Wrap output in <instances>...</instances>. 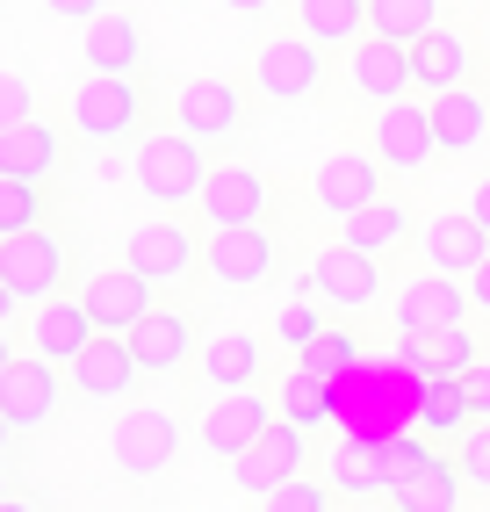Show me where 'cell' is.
<instances>
[{"mask_svg":"<svg viewBox=\"0 0 490 512\" xmlns=\"http://www.w3.org/2000/svg\"><path fill=\"white\" fill-rule=\"evenodd\" d=\"M483 65H490V22H483Z\"/></svg>","mask_w":490,"mask_h":512,"instance_id":"c3c4849f","label":"cell"},{"mask_svg":"<svg viewBox=\"0 0 490 512\" xmlns=\"http://www.w3.org/2000/svg\"><path fill=\"white\" fill-rule=\"evenodd\" d=\"M325 311H332V303L318 296V282H310V275H303V289H296V296L282 303V311H274V339H282V347H289V354H303V347H310V339H318V332H325Z\"/></svg>","mask_w":490,"mask_h":512,"instance_id":"d590c367","label":"cell"},{"mask_svg":"<svg viewBox=\"0 0 490 512\" xmlns=\"http://www.w3.org/2000/svg\"><path fill=\"white\" fill-rule=\"evenodd\" d=\"M80 296H87V311H94L101 332H130V325L159 303V282L137 275V267L123 260V267H94V275L80 282Z\"/></svg>","mask_w":490,"mask_h":512,"instance_id":"d4e9b609","label":"cell"},{"mask_svg":"<svg viewBox=\"0 0 490 512\" xmlns=\"http://www.w3.org/2000/svg\"><path fill=\"white\" fill-rule=\"evenodd\" d=\"M426 354H433V375H469V368L483 361V339H476L469 325H447V332L426 339Z\"/></svg>","mask_w":490,"mask_h":512,"instance_id":"f35d334b","label":"cell"},{"mask_svg":"<svg viewBox=\"0 0 490 512\" xmlns=\"http://www.w3.org/2000/svg\"><path fill=\"white\" fill-rule=\"evenodd\" d=\"M447 22V0H368V37L390 44H418Z\"/></svg>","mask_w":490,"mask_h":512,"instance_id":"836d02e7","label":"cell"},{"mask_svg":"<svg viewBox=\"0 0 490 512\" xmlns=\"http://www.w3.org/2000/svg\"><path fill=\"white\" fill-rule=\"evenodd\" d=\"M65 166V138H58V123L44 116H22V123H0V174H58Z\"/></svg>","mask_w":490,"mask_h":512,"instance_id":"f1b7e54d","label":"cell"},{"mask_svg":"<svg viewBox=\"0 0 490 512\" xmlns=\"http://www.w3.org/2000/svg\"><path fill=\"white\" fill-rule=\"evenodd\" d=\"M195 217L209 231H217V224H267L274 217V188H267L260 166L217 159V166H209V181H202V195H195Z\"/></svg>","mask_w":490,"mask_h":512,"instance_id":"d6986e66","label":"cell"},{"mask_svg":"<svg viewBox=\"0 0 490 512\" xmlns=\"http://www.w3.org/2000/svg\"><path fill=\"white\" fill-rule=\"evenodd\" d=\"M65 397H73V375L58 361L29 354V347H8V361H0V426L37 433V426H51L65 412Z\"/></svg>","mask_w":490,"mask_h":512,"instance_id":"5b68a950","label":"cell"},{"mask_svg":"<svg viewBox=\"0 0 490 512\" xmlns=\"http://www.w3.org/2000/svg\"><path fill=\"white\" fill-rule=\"evenodd\" d=\"M181 462V419L173 404H130L109 426V469L130 476V484H152L159 469Z\"/></svg>","mask_w":490,"mask_h":512,"instance_id":"9c48e42d","label":"cell"},{"mask_svg":"<svg viewBox=\"0 0 490 512\" xmlns=\"http://www.w3.org/2000/svg\"><path fill=\"white\" fill-rule=\"evenodd\" d=\"M332 73V51L318 37H303V29H289V37H267L253 51V65H245V80H253V94L267 101V109H296V101H318Z\"/></svg>","mask_w":490,"mask_h":512,"instance_id":"277c9868","label":"cell"},{"mask_svg":"<svg viewBox=\"0 0 490 512\" xmlns=\"http://www.w3.org/2000/svg\"><path fill=\"white\" fill-rule=\"evenodd\" d=\"M195 375H202V390H245V383H260V375H267L260 332H245V325L209 332L202 354H195Z\"/></svg>","mask_w":490,"mask_h":512,"instance_id":"484cf974","label":"cell"},{"mask_svg":"<svg viewBox=\"0 0 490 512\" xmlns=\"http://www.w3.org/2000/svg\"><path fill=\"white\" fill-rule=\"evenodd\" d=\"M274 419H282V404H274L260 383H245V390H209V404L195 412V440H202L209 462H238Z\"/></svg>","mask_w":490,"mask_h":512,"instance_id":"8fae6325","label":"cell"},{"mask_svg":"<svg viewBox=\"0 0 490 512\" xmlns=\"http://www.w3.org/2000/svg\"><path fill=\"white\" fill-rule=\"evenodd\" d=\"M346 65V87L368 94V101H397V94H418V65H411V44H390V37H361L339 51Z\"/></svg>","mask_w":490,"mask_h":512,"instance_id":"7402d4cb","label":"cell"},{"mask_svg":"<svg viewBox=\"0 0 490 512\" xmlns=\"http://www.w3.org/2000/svg\"><path fill=\"white\" fill-rule=\"evenodd\" d=\"M339 238L346 246H361V253H397V246H418V217H411V202H368V210L354 217H339Z\"/></svg>","mask_w":490,"mask_h":512,"instance_id":"f546056e","label":"cell"},{"mask_svg":"<svg viewBox=\"0 0 490 512\" xmlns=\"http://www.w3.org/2000/svg\"><path fill=\"white\" fill-rule=\"evenodd\" d=\"M462 390H469V404H476V419H490V354L462 375Z\"/></svg>","mask_w":490,"mask_h":512,"instance_id":"7bdbcfd3","label":"cell"},{"mask_svg":"<svg viewBox=\"0 0 490 512\" xmlns=\"http://www.w3.org/2000/svg\"><path fill=\"white\" fill-rule=\"evenodd\" d=\"M274 404H282V419H296V426H339V383H325L318 368H303V361H289L282 368V383H274Z\"/></svg>","mask_w":490,"mask_h":512,"instance_id":"4dcf8cb0","label":"cell"},{"mask_svg":"<svg viewBox=\"0 0 490 512\" xmlns=\"http://www.w3.org/2000/svg\"><path fill=\"white\" fill-rule=\"evenodd\" d=\"M296 361H303V368H318L325 383H346V375H354V368L368 361V347H361V339L346 332V325H325V332L310 339V347H303Z\"/></svg>","mask_w":490,"mask_h":512,"instance_id":"8d00e7d4","label":"cell"},{"mask_svg":"<svg viewBox=\"0 0 490 512\" xmlns=\"http://www.w3.org/2000/svg\"><path fill=\"white\" fill-rule=\"evenodd\" d=\"M296 29L318 37L325 51H346L368 37V0H296Z\"/></svg>","mask_w":490,"mask_h":512,"instance_id":"1f68e13d","label":"cell"},{"mask_svg":"<svg viewBox=\"0 0 490 512\" xmlns=\"http://www.w3.org/2000/svg\"><path fill=\"white\" fill-rule=\"evenodd\" d=\"M65 282H73V246H65L58 231H8L0 238V311L22 318L29 303L58 296Z\"/></svg>","mask_w":490,"mask_h":512,"instance_id":"3957f363","label":"cell"},{"mask_svg":"<svg viewBox=\"0 0 490 512\" xmlns=\"http://www.w3.org/2000/svg\"><path fill=\"white\" fill-rule=\"evenodd\" d=\"M101 325H94V311H87V296L80 289H58V296H44V303H29L22 318H8V347H29V354H44V361H58V368H73V354L87 347Z\"/></svg>","mask_w":490,"mask_h":512,"instance_id":"4fadbf2b","label":"cell"},{"mask_svg":"<svg viewBox=\"0 0 490 512\" xmlns=\"http://www.w3.org/2000/svg\"><path fill=\"white\" fill-rule=\"evenodd\" d=\"M22 116H37V109H29V80L8 73V80H0V123H22Z\"/></svg>","mask_w":490,"mask_h":512,"instance_id":"b9f144b4","label":"cell"},{"mask_svg":"<svg viewBox=\"0 0 490 512\" xmlns=\"http://www.w3.org/2000/svg\"><path fill=\"white\" fill-rule=\"evenodd\" d=\"M418 260L440 267V275H476V267L490 260V231L469 217V210H433V217H418Z\"/></svg>","mask_w":490,"mask_h":512,"instance_id":"44dd1931","label":"cell"},{"mask_svg":"<svg viewBox=\"0 0 490 512\" xmlns=\"http://www.w3.org/2000/svg\"><path fill=\"white\" fill-rule=\"evenodd\" d=\"M80 65L87 73H145V29L123 8H101L94 22H80Z\"/></svg>","mask_w":490,"mask_h":512,"instance_id":"83f0119b","label":"cell"},{"mask_svg":"<svg viewBox=\"0 0 490 512\" xmlns=\"http://www.w3.org/2000/svg\"><path fill=\"white\" fill-rule=\"evenodd\" d=\"M418 397H426V375L404 368L397 354L361 361L339 383V426L346 433H411L418 426Z\"/></svg>","mask_w":490,"mask_h":512,"instance_id":"6da1fadb","label":"cell"},{"mask_svg":"<svg viewBox=\"0 0 490 512\" xmlns=\"http://www.w3.org/2000/svg\"><path fill=\"white\" fill-rule=\"evenodd\" d=\"M267 505H282V512H325V505H346V491L332 484V476H325V484H318V476H289V484H274L267 491Z\"/></svg>","mask_w":490,"mask_h":512,"instance_id":"ab89813d","label":"cell"},{"mask_svg":"<svg viewBox=\"0 0 490 512\" xmlns=\"http://www.w3.org/2000/svg\"><path fill=\"white\" fill-rule=\"evenodd\" d=\"M454 455H462V469H469V484L476 491H490V419H476L462 440H454Z\"/></svg>","mask_w":490,"mask_h":512,"instance_id":"60d3db41","label":"cell"},{"mask_svg":"<svg viewBox=\"0 0 490 512\" xmlns=\"http://www.w3.org/2000/svg\"><path fill=\"white\" fill-rule=\"evenodd\" d=\"M224 8H238V15H267L274 0H224Z\"/></svg>","mask_w":490,"mask_h":512,"instance_id":"7dc6e473","label":"cell"},{"mask_svg":"<svg viewBox=\"0 0 490 512\" xmlns=\"http://www.w3.org/2000/svg\"><path fill=\"white\" fill-rule=\"evenodd\" d=\"M51 15H65V22H94L101 8H109V0H44Z\"/></svg>","mask_w":490,"mask_h":512,"instance_id":"ee69618b","label":"cell"},{"mask_svg":"<svg viewBox=\"0 0 490 512\" xmlns=\"http://www.w3.org/2000/svg\"><path fill=\"white\" fill-rule=\"evenodd\" d=\"M390 440L397 433H346L325 448V476L346 498H390Z\"/></svg>","mask_w":490,"mask_h":512,"instance_id":"603a6c76","label":"cell"},{"mask_svg":"<svg viewBox=\"0 0 490 512\" xmlns=\"http://www.w3.org/2000/svg\"><path fill=\"white\" fill-rule=\"evenodd\" d=\"M73 130L87 145H123V138H145V94H137V73H87L73 87Z\"/></svg>","mask_w":490,"mask_h":512,"instance_id":"5bb4252c","label":"cell"},{"mask_svg":"<svg viewBox=\"0 0 490 512\" xmlns=\"http://www.w3.org/2000/svg\"><path fill=\"white\" fill-rule=\"evenodd\" d=\"M469 311H476L469 282H462V275H440V267L404 275V282H397V303H390L397 332H426V339L447 332V325H469Z\"/></svg>","mask_w":490,"mask_h":512,"instance_id":"9a60e30c","label":"cell"},{"mask_svg":"<svg viewBox=\"0 0 490 512\" xmlns=\"http://www.w3.org/2000/svg\"><path fill=\"white\" fill-rule=\"evenodd\" d=\"M390 166H382V152L375 145H339V152H325L318 159V174H310V202H318V217H354V210H368V202H382L390 195Z\"/></svg>","mask_w":490,"mask_h":512,"instance_id":"7c38bea8","label":"cell"},{"mask_svg":"<svg viewBox=\"0 0 490 512\" xmlns=\"http://www.w3.org/2000/svg\"><path fill=\"white\" fill-rule=\"evenodd\" d=\"M462 484H469L462 455H433L411 484H397V505H411V512H447V505H462Z\"/></svg>","mask_w":490,"mask_h":512,"instance_id":"e575fe53","label":"cell"},{"mask_svg":"<svg viewBox=\"0 0 490 512\" xmlns=\"http://www.w3.org/2000/svg\"><path fill=\"white\" fill-rule=\"evenodd\" d=\"M209 166H217V159H209V145L188 138V130L173 123V130H145V138H137L130 181H137V195H145L152 210H195Z\"/></svg>","mask_w":490,"mask_h":512,"instance_id":"7a4b0ae2","label":"cell"},{"mask_svg":"<svg viewBox=\"0 0 490 512\" xmlns=\"http://www.w3.org/2000/svg\"><path fill=\"white\" fill-rule=\"evenodd\" d=\"M310 462H318V448H310V426H296V419H274L253 448H245L238 462H231V476H238V491H253V498H267L274 484H289V476H303Z\"/></svg>","mask_w":490,"mask_h":512,"instance_id":"ac0fdd59","label":"cell"},{"mask_svg":"<svg viewBox=\"0 0 490 512\" xmlns=\"http://www.w3.org/2000/svg\"><path fill=\"white\" fill-rule=\"evenodd\" d=\"M433 130H440V159H476L490 145V94L476 80L433 94Z\"/></svg>","mask_w":490,"mask_h":512,"instance_id":"4316f807","label":"cell"},{"mask_svg":"<svg viewBox=\"0 0 490 512\" xmlns=\"http://www.w3.org/2000/svg\"><path fill=\"white\" fill-rule=\"evenodd\" d=\"M130 347L145 361V375H181L202 354V325H195V311H181V303H152V311L130 325Z\"/></svg>","mask_w":490,"mask_h":512,"instance_id":"ffe728a7","label":"cell"},{"mask_svg":"<svg viewBox=\"0 0 490 512\" xmlns=\"http://www.w3.org/2000/svg\"><path fill=\"white\" fill-rule=\"evenodd\" d=\"M469 296H476V311L490 318V260H483V267H476V275H469Z\"/></svg>","mask_w":490,"mask_h":512,"instance_id":"bcb514c9","label":"cell"},{"mask_svg":"<svg viewBox=\"0 0 490 512\" xmlns=\"http://www.w3.org/2000/svg\"><path fill=\"white\" fill-rule=\"evenodd\" d=\"M411 65H418V94H447V87H469L476 73H490L483 65V37H469V29H433V37L411 44Z\"/></svg>","mask_w":490,"mask_h":512,"instance_id":"cb8c5ba5","label":"cell"},{"mask_svg":"<svg viewBox=\"0 0 490 512\" xmlns=\"http://www.w3.org/2000/svg\"><path fill=\"white\" fill-rule=\"evenodd\" d=\"M368 145L382 152L397 181H418L426 166L440 159V130H433V94H397V101H375V123H368Z\"/></svg>","mask_w":490,"mask_h":512,"instance_id":"ba28073f","label":"cell"},{"mask_svg":"<svg viewBox=\"0 0 490 512\" xmlns=\"http://www.w3.org/2000/svg\"><path fill=\"white\" fill-rule=\"evenodd\" d=\"M303 275L318 282V296L332 303V311H346V318L368 311V303H382V253H361V246H346V238L318 246Z\"/></svg>","mask_w":490,"mask_h":512,"instance_id":"e0dca14e","label":"cell"},{"mask_svg":"<svg viewBox=\"0 0 490 512\" xmlns=\"http://www.w3.org/2000/svg\"><path fill=\"white\" fill-rule=\"evenodd\" d=\"M253 109H260L253 80L238 87V80H217V73H195V80L173 87V123H181L188 138H202V145L245 138V130H253Z\"/></svg>","mask_w":490,"mask_h":512,"instance_id":"8992f818","label":"cell"},{"mask_svg":"<svg viewBox=\"0 0 490 512\" xmlns=\"http://www.w3.org/2000/svg\"><path fill=\"white\" fill-rule=\"evenodd\" d=\"M65 375H73V397L80 404H123L137 383H145V361H137L130 332H94Z\"/></svg>","mask_w":490,"mask_h":512,"instance_id":"2e32d148","label":"cell"},{"mask_svg":"<svg viewBox=\"0 0 490 512\" xmlns=\"http://www.w3.org/2000/svg\"><path fill=\"white\" fill-rule=\"evenodd\" d=\"M202 238H209V224H188L181 210H159L123 238V260L137 275H152L159 289H181L202 275Z\"/></svg>","mask_w":490,"mask_h":512,"instance_id":"52a82bcc","label":"cell"},{"mask_svg":"<svg viewBox=\"0 0 490 512\" xmlns=\"http://www.w3.org/2000/svg\"><path fill=\"white\" fill-rule=\"evenodd\" d=\"M44 224V181L37 174H0V238Z\"/></svg>","mask_w":490,"mask_h":512,"instance_id":"74e56055","label":"cell"},{"mask_svg":"<svg viewBox=\"0 0 490 512\" xmlns=\"http://www.w3.org/2000/svg\"><path fill=\"white\" fill-rule=\"evenodd\" d=\"M476 426V404L462 390V375H426V397H418V433L433 440H462Z\"/></svg>","mask_w":490,"mask_h":512,"instance_id":"d6a6232c","label":"cell"},{"mask_svg":"<svg viewBox=\"0 0 490 512\" xmlns=\"http://www.w3.org/2000/svg\"><path fill=\"white\" fill-rule=\"evenodd\" d=\"M202 275L245 296V289H267L274 275H282V238H274L267 224H217L202 238Z\"/></svg>","mask_w":490,"mask_h":512,"instance_id":"30bf717a","label":"cell"},{"mask_svg":"<svg viewBox=\"0 0 490 512\" xmlns=\"http://www.w3.org/2000/svg\"><path fill=\"white\" fill-rule=\"evenodd\" d=\"M462 210H469V217L490 231V174H483V181H469V202H462Z\"/></svg>","mask_w":490,"mask_h":512,"instance_id":"f6af8a7d","label":"cell"}]
</instances>
